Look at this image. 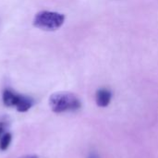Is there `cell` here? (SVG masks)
Returning <instances> with one entry per match:
<instances>
[{
    "label": "cell",
    "instance_id": "8992f818",
    "mask_svg": "<svg viewBox=\"0 0 158 158\" xmlns=\"http://www.w3.org/2000/svg\"><path fill=\"white\" fill-rule=\"evenodd\" d=\"M6 124L5 122H0V138L6 133Z\"/></svg>",
    "mask_w": 158,
    "mask_h": 158
},
{
    "label": "cell",
    "instance_id": "277c9868",
    "mask_svg": "<svg viewBox=\"0 0 158 158\" xmlns=\"http://www.w3.org/2000/svg\"><path fill=\"white\" fill-rule=\"evenodd\" d=\"M112 92L107 88H100L95 94V102L99 107H106L112 100Z\"/></svg>",
    "mask_w": 158,
    "mask_h": 158
},
{
    "label": "cell",
    "instance_id": "5b68a950",
    "mask_svg": "<svg viewBox=\"0 0 158 158\" xmlns=\"http://www.w3.org/2000/svg\"><path fill=\"white\" fill-rule=\"evenodd\" d=\"M12 141V135L9 132H6L1 138H0V150L1 151H6Z\"/></svg>",
    "mask_w": 158,
    "mask_h": 158
},
{
    "label": "cell",
    "instance_id": "ba28073f",
    "mask_svg": "<svg viewBox=\"0 0 158 158\" xmlns=\"http://www.w3.org/2000/svg\"><path fill=\"white\" fill-rule=\"evenodd\" d=\"M19 158H39V157H38V156H35V155H29V156H24L19 157Z\"/></svg>",
    "mask_w": 158,
    "mask_h": 158
},
{
    "label": "cell",
    "instance_id": "7a4b0ae2",
    "mask_svg": "<svg viewBox=\"0 0 158 158\" xmlns=\"http://www.w3.org/2000/svg\"><path fill=\"white\" fill-rule=\"evenodd\" d=\"M64 14L54 11L43 10L38 12L34 16L32 24L34 27L43 31H56L64 24Z\"/></svg>",
    "mask_w": 158,
    "mask_h": 158
},
{
    "label": "cell",
    "instance_id": "6da1fadb",
    "mask_svg": "<svg viewBox=\"0 0 158 158\" xmlns=\"http://www.w3.org/2000/svg\"><path fill=\"white\" fill-rule=\"evenodd\" d=\"M49 106L54 113L61 114L66 112H75L81 107L80 98L69 92L53 94L49 98Z\"/></svg>",
    "mask_w": 158,
    "mask_h": 158
},
{
    "label": "cell",
    "instance_id": "3957f363",
    "mask_svg": "<svg viewBox=\"0 0 158 158\" xmlns=\"http://www.w3.org/2000/svg\"><path fill=\"white\" fill-rule=\"evenodd\" d=\"M3 104L7 107H14L20 113L27 112L34 105V99L31 96L17 94L11 89H5L2 94Z\"/></svg>",
    "mask_w": 158,
    "mask_h": 158
},
{
    "label": "cell",
    "instance_id": "52a82bcc",
    "mask_svg": "<svg viewBox=\"0 0 158 158\" xmlns=\"http://www.w3.org/2000/svg\"><path fill=\"white\" fill-rule=\"evenodd\" d=\"M88 158H100V157H99V156H98V154H97V153L93 152V153H91V154L89 155Z\"/></svg>",
    "mask_w": 158,
    "mask_h": 158
}]
</instances>
